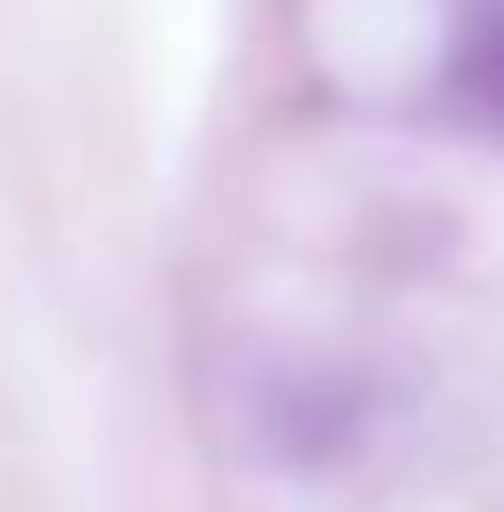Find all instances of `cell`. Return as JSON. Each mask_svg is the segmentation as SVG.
I'll return each mask as SVG.
<instances>
[{"label":"cell","instance_id":"obj_1","mask_svg":"<svg viewBox=\"0 0 504 512\" xmlns=\"http://www.w3.org/2000/svg\"><path fill=\"white\" fill-rule=\"evenodd\" d=\"M462 84L504 118V0H471L462 17Z\"/></svg>","mask_w":504,"mask_h":512}]
</instances>
